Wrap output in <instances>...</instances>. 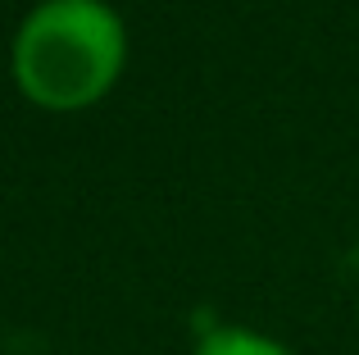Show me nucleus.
I'll return each instance as SVG.
<instances>
[{"label": "nucleus", "instance_id": "1", "mask_svg": "<svg viewBox=\"0 0 359 355\" xmlns=\"http://www.w3.org/2000/svg\"><path fill=\"white\" fill-rule=\"evenodd\" d=\"M123 60L128 32L105 0H41L14 36L18 91L55 114H73L109 96Z\"/></svg>", "mask_w": 359, "mask_h": 355}, {"label": "nucleus", "instance_id": "2", "mask_svg": "<svg viewBox=\"0 0 359 355\" xmlns=\"http://www.w3.org/2000/svg\"><path fill=\"white\" fill-rule=\"evenodd\" d=\"M191 355H291L278 337L255 328H210Z\"/></svg>", "mask_w": 359, "mask_h": 355}]
</instances>
